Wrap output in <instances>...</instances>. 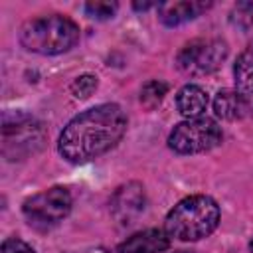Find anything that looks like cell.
<instances>
[{"instance_id": "cell-1", "label": "cell", "mask_w": 253, "mask_h": 253, "mask_svg": "<svg viewBox=\"0 0 253 253\" xmlns=\"http://www.w3.org/2000/svg\"><path fill=\"white\" fill-rule=\"evenodd\" d=\"M126 130V115L115 103L79 113L63 128L57 150L69 162H89L111 150Z\"/></svg>"}, {"instance_id": "cell-2", "label": "cell", "mask_w": 253, "mask_h": 253, "mask_svg": "<svg viewBox=\"0 0 253 253\" xmlns=\"http://www.w3.org/2000/svg\"><path fill=\"white\" fill-rule=\"evenodd\" d=\"M219 221V208L210 196H190L178 202L166 215L164 227L170 237L198 241L208 237Z\"/></svg>"}, {"instance_id": "cell-3", "label": "cell", "mask_w": 253, "mask_h": 253, "mask_svg": "<svg viewBox=\"0 0 253 253\" xmlns=\"http://www.w3.org/2000/svg\"><path fill=\"white\" fill-rule=\"evenodd\" d=\"M79 40V28L73 20L51 14L26 22L20 30V42L28 51L55 55L71 49Z\"/></svg>"}, {"instance_id": "cell-4", "label": "cell", "mask_w": 253, "mask_h": 253, "mask_svg": "<svg viewBox=\"0 0 253 253\" xmlns=\"http://www.w3.org/2000/svg\"><path fill=\"white\" fill-rule=\"evenodd\" d=\"M221 142V128L213 119L196 117L176 125L168 136V146L180 154L206 152Z\"/></svg>"}, {"instance_id": "cell-5", "label": "cell", "mask_w": 253, "mask_h": 253, "mask_svg": "<svg viewBox=\"0 0 253 253\" xmlns=\"http://www.w3.org/2000/svg\"><path fill=\"white\" fill-rule=\"evenodd\" d=\"M225 57H227L225 42L208 38V40H194L186 43L180 49L176 63L180 71H184L186 75H208L219 69Z\"/></svg>"}, {"instance_id": "cell-6", "label": "cell", "mask_w": 253, "mask_h": 253, "mask_svg": "<svg viewBox=\"0 0 253 253\" xmlns=\"http://www.w3.org/2000/svg\"><path fill=\"white\" fill-rule=\"evenodd\" d=\"M22 210L32 225L49 227L59 223L71 211V194L61 186H53L28 198Z\"/></svg>"}, {"instance_id": "cell-7", "label": "cell", "mask_w": 253, "mask_h": 253, "mask_svg": "<svg viewBox=\"0 0 253 253\" xmlns=\"http://www.w3.org/2000/svg\"><path fill=\"white\" fill-rule=\"evenodd\" d=\"M40 142H42V128L32 117L16 115L14 123L4 119V150H8L12 144L16 146L12 160L18 156L20 150H24L26 154L34 152V144H40Z\"/></svg>"}, {"instance_id": "cell-8", "label": "cell", "mask_w": 253, "mask_h": 253, "mask_svg": "<svg viewBox=\"0 0 253 253\" xmlns=\"http://www.w3.org/2000/svg\"><path fill=\"white\" fill-rule=\"evenodd\" d=\"M144 204H146L144 188L136 182H130V184L121 186L115 192L111 200V211L119 223L128 225L144 211Z\"/></svg>"}, {"instance_id": "cell-9", "label": "cell", "mask_w": 253, "mask_h": 253, "mask_svg": "<svg viewBox=\"0 0 253 253\" xmlns=\"http://www.w3.org/2000/svg\"><path fill=\"white\" fill-rule=\"evenodd\" d=\"M210 6H211V2H202V0L162 2V4H158V18L166 26H180V24H186V22L198 18Z\"/></svg>"}, {"instance_id": "cell-10", "label": "cell", "mask_w": 253, "mask_h": 253, "mask_svg": "<svg viewBox=\"0 0 253 253\" xmlns=\"http://www.w3.org/2000/svg\"><path fill=\"white\" fill-rule=\"evenodd\" d=\"M233 75H235V85H237L235 91L239 93L245 105V113L253 117V40L249 42L245 51L237 57Z\"/></svg>"}, {"instance_id": "cell-11", "label": "cell", "mask_w": 253, "mask_h": 253, "mask_svg": "<svg viewBox=\"0 0 253 253\" xmlns=\"http://www.w3.org/2000/svg\"><path fill=\"white\" fill-rule=\"evenodd\" d=\"M170 235L160 229H144L125 239L117 253H162L170 247Z\"/></svg>"}, {"instance_id": "cell-12", "label": "cell", "mask_w": 253, "mask_h": 253, "mask_svg": "<svg viewBox=\"0 0 253 253\" xmlns=\"http://www.w3.org/2000/svg\"><path fill=\"white\" fill-rule=\"evenodd\" d=\"M176 107L188 119L202 117L208 107V93L200 85H184L176 95Z\"/></svg>"}, {"instance_id": "cell-13", "label": "cell", "mask_w": 253, "mask_h": 253, "mask_svg": "<svg viewBox=\"0 0 253 253\" xmlns=\"http://www.w3.org/2000/svg\"><path fill=\"white\" fill-rule=\"evenodd\" d=\"M213 111L217 117L225 119V121H235V119H241L245 117V105L239 97L237 91L233 89H221L215 99H213Z\"/></svg>"}, {"instance_id": "cell-14", "label": "cell", "mask_w": 253, "mask_h": 253, "mask_svg": "<svg viewBox=\"0 0 253 253\" xmlns=\"http://www.w3.org/2000/svg\"><path fill=\"white\" fill-rule=\"evenodd\" d=\"M166 91H168L166 83H162V81H148L142 87V91H140V103L144 107L152 109V107H156L162 101V97L166 95Z\"/></svg>"}, {"instance_id": "cell-15", "label": "cell", "mask_w": 253, "mask_h": 253, "mask_svg": "<svg viewBox=\"0 0 253 253\" xmlns=\"http://www.w3.org/2000/svg\"><path fill=\"white\" fill-rule=\"evenodd\" d=\"M95 89H97V77H95V75H89V73L77 77V79L71 83V93H73V97H77V99H87L89 95H93Z\"/></svg>"}, {"instance_id": "cell-16", "label": "cell", "mask_w": 253, "mask_h": 253, "mask_svg": "<svg viewBox=\"0 0 253 253\" xmlns=\"http://www.w3.org/2000/svg\"><path fill=\"white\" fill-rule=\"evenodd\" d=\"M85 12H87L91 18L107 20V18H113V14L117 12V2H103V0L87 2V4H85Z\"/></svg>"}, {"instance_id": "cell-17", "label": "cell", "mask_w": 253, "mask_h": 253, "mask_svg": "<svg viewBox=\"0 0 253 253\" xmlns=\"http://www.w3.org/2000/svg\"><path fill=\"white\" fill-rule=\"evenodd\" d=\"M2 253H36V251L26 241H22L18 237H8L2 243Z\"/></svg>"}, {"instance_id": "cell-18", "label": "cell", "mask_w": 253, "mask_h": 253, "mask_svg": "<svg viewBox=\"0 0 253 253\" xmlns=\"http://www.w3.org/2000/svg\"><path fill=\"white\" fill-rule=\"evenodd\" d=\"M150 6H152L150 2H142V4H140V2H136V4H134V8H138V10H146V8H150Z\"/></svg>"}, {"instance_id": "cell-19", "label": "cell", "mask_w": 253, "mask_h": 253, "mask_svg": "<svg viewBox=\"0 0 253 253\" xmlns=\"http://www.w3.org/2000/svg\"><path fill=\"white\" fill-rule=\"evenodd\" d=\"M249 251H251V253H253V241H251V243H249Z\"/></svg>"}]
</instances>
